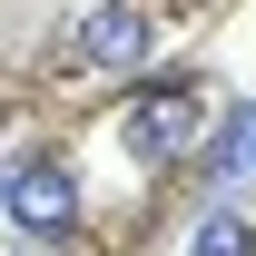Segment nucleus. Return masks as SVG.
Wrapping results in <instances>:
<instances>
[{"label":"nucleus","mask_w":256,"mask_h":256,"mask_svg":"<svg viewBox=\"0 0 256 256\" xmlns=\"http://www.w3.org/2000/svg\"><path fill=\"white\" fill-rule=\"evenodd\" d=\"M197 128H207V89L197 79H168V89L128 98L118 138H128V158H178V148H197Z\"/></svg>","instance_id":"1"},{"label":"nucleus","mask_w":256,"mask_h":256,"mask_svg":"<svg viewBox=\"0 0 256 256\" xmlns=\"http://www.w3.org/2000/svg\"><path fill=\"white\" fill-rule=\"evenodd\" d=\"M0 207L30 226V236H69V226H79V168H69V158L10 168V197H0Z\"/></svg>","instance_id":"2"},{"label":"nucleus","mask_w":256,"mask_h":256,"mask_svg":"<svg viewBox=\"0 0 256 256\" xmlns=\"http://www.w3.org/2000/svg\"><path fill=\"white\" fill-rule=\"evenodd\" d=\"M79 60L108 69V79H128V69L148 60V10H138V0H98V10H79Z\"/></svg>","instance_id":"3"},{"label":"nucleus","mask_w":256,"mask_h":256,"mask_svg":"<svg viewBox=\"0 0 256 256\" xmlns=\"http://www.w3.org/2000/svg\"><path fill=\"white\" fill-rule=\"evenodd\" d=\"M217 178H256V98H236L217 128Z\"/></svg>","instance_id":"4"},{"label":"nucleus","mask_w":256,"mask_h":256,"mask_svg":"<svg viewBox=\"0 0 256 256\" xmlns=\"http://www.w3.org/2000/svg\"><path fill=\"white\" fill-rule=\"evenodd\" d=\"M188 256H256V226L236 217V207H207L197 236H188Z\"/></svg>","instance_id":"5"},{"label":"nucleus","mask_w":256,"mask_h":256,"mask_svg":"<svg viewBox=\"0 0 256 256\" xmlns=\"http://www.w3.org/2000/svg\"><path fill=\"white\" fill-rule=\"evenodd\" d=\"M0 197H10V168H0Z\"/></svg>","instance_id":"6"}]
</instances>
